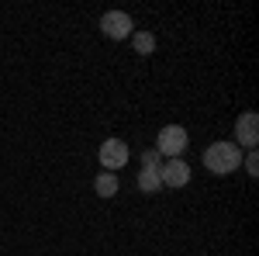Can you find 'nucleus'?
Returning a JSON list of instances; mask_svg holds the SVG:
<instances>
[{
	"label": "nucleus",
	"instance_id": "obj_6",
	"mask_svg": "<svg viewBox=\"0 0 259 256\" xmlns=\"http://www.w3.org/2000/svg\"><path fill=\"white\" fill-rule=\"evenodd\" d=\"M159 180H162V187H183L190 180V166L183 159H169V163L159 166Z\"/></svg>",
	"mask_w": 259,
	"mask_h": 256
},
{
	"label": "nucleus",
	"instance_id": "obj_1",
	"mask_svg": "<svg viewBox=\"0 0 259 256\" xmlns=\"http://www.w3.org/2000/svg\"><path fill=\"white\" fill-rule=\"evenodd\" d=\"M204 166H207L211 173H218V177L235 173L242 166V149L235 142H214V145L204 149Z\"/></svg>",
	"mask_w": 259,
	"mask_h": 256
},
{
	"label": "nucleus",
	"instance_id": "obj_10",
	"mask_svg": "<svg viewBox=\"0 0 259 256\" xmlns=\"http://www.w3.org/2000/svg\"><path fill=\"white\" fill-rule=\"evenodd\" d=\"M142 166H145V170H159L162 156L156 153V149H145V153H142Z\"/></svg>",
	"mask_w": 259,
	"mask_h": 256
},
{
	"label": "nucleus",
	"instance_id": "obj_3",
	"mask_svg": "<svg viewBox=\"0 0 259 256\" xmlns=\"http://www.w3.org/2000/svg\"><path fill=\"white\" fill-rule=\"evenodd\" d=\"M100 35L121 42V39H128V35H135V21H132V14H124V11H107L100 18Z\"/></svg>",
	"mask_w": 259,
	"mask_h": 256
},
{
	"label": "nucleus",
	"instance_id": "obj_11",
	"mask_svg": "<svg viewBox=\"0 0 259 256\" xmlns=\"http://www.w3.org/2000/svg\"><path fill=\"white\" fill-rule=\"evenodd\" d=\"M242 166H245V173H249V177H256V173H259V156H256V149H249V153L242 156Z\"/></svg>",
	"mask_w": 259,
	"mask_h": 256
},
{
	"label": "nucleus",
	"instance_id": "obj_8",
	"mask_svg": "<svg viewBox=\"0 0 259 256\" xmlns=\"http://www.w3.org/2000/svg\"><path fill=\"white\" fill-rule=\"evenodd\" d=\"M94 191H97L100 197H114L118 194V173H97V180H94Z\"/></svg>",
	"mask_w": 259,
	"mask_h": 256
},
{
	"label": "nucleus",
	"instance_id": "obj_9",
	"mask_svg": "<svg viewBox=\"0 0 259 256\" xmlns=\"http://www.w3.org/2000/svg\"><path fill=\"white\" fill-rule=\"evenodd\" d=\"M132 45H135L139 56H152V52H156V35H152V31H135V35H132Z\"/></svg>",
	"mask_w": 259,
	"mask_h": 256
},
{
	"label": "nucleus",
	"instance_id": "obj_7",
	"mask_svg": "<svg viewBox=\"0 0 259 256\" xmlns=\"http://www.w3.org/2000/svg\"><path fill=\"white\" fill-rule=\"evenodd\" d=\"M139 191L142 194H159L162 191V180H159V170H139Z\"/></svg>",
	"mask_w": 259,
	"mask_h": 256
},
{
	"label": "nucleus",
	"instance_id": "obj_5",
	"mask_svg": "<svg viewBox=\"0 0 259 256\" xmlns=\"http://www.w3.org/2000/svg\"><path fill=\"white\" fill-rule=\"evenodd\" d=\"M235 145L239 149H256L259 145V115L256 111H245V115H239V121H235Z\"/></svg>",
	"mask_w": 259,
	"mask_h": 256
},
{
	"label": "nucleus",
	"instance_id": "obj_4",
	"mask_svg": "<svg viewBox=\"0 0 259 256\" xmlns=\"http://www.w3.org/2000/svg\"><path fill=\"white\" fill-rule=\"evenodd\" d=\"M100 166L107 173H118L121 166H128V145L121 138H104L100 142Z\"/></svg>",
	"mask_w": 259,
	"mask_h": 256
},
{
	"label": "nucleus",
	"instance_id": "obj_2",
	"mask_svg": "<svg viewBox=\"0 0 259 256\" xmlns=\"http://www.w3.org/2000/svg\"><path fill=\"white\" fill-rule=\"evenodd\" d=\"M187 145H190V135H187L183 125H166L159 132V138H156V153L169 156V159H180L187 153Z\"/></svg>",
	"mask_w": 259,
	"mask_h": 256
}]
</instances>
